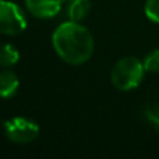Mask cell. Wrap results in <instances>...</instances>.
<instances>
[{
	"instance_id": "obj_1",
	"label": "cell",
	"mask_w": 159,
	"mask_h": 159,
	"mask_svg": "<svg viewBox=\"0 0 159 159\" xmlns=\"http://www.w3.org/2000/svg\"><path fill=\"white\" fill-rule=\"evenodd\" d=\"M56 55L67 64L80 66L91 59L95 48L93 36L87 27L75 21L61 22L52 34Z\"/></svg>"
},
{
	"instance_id": "obj_7",
	"label": "cell",
	"mask_w": 159,
	"mask_h": 159,
	"mask_svg": "<svg viewBox=\"0 0 159 159\" xmlns=\"http://www.w3.org/2000/svg\"><path fill=\"white\" fill-rule=\"evenodd\" d=\"M89 0H67V17L70 21H82L89 14Z\"/></svg>"
},
{
	"instance_id": "obj_2",
	"label": "cell",
	"mask_w": 159,
	"mask_h": 159,
	"mask_svg": "<svg viewBox=\"0 0 159 159\" xmlns=\"http://www.w3.org/2000/svg\"><path fill=\"white\" fill-rule=\"evenodd\" d=\"M145 73L144 63L140 59H137L135 56H126L117 60L112 67L110 81L116 89L127 92L140 87Z\"/></svg>"
},
{
	"instance_id": "obj_12",
	"label": "cell",
	"mask_w": 159,
	"mask_h": 159,
	"mask_svg": "<svg viewBox=\"0 0 159 159\" xmlns=\"http://www.w3.org/2000/svg\"><path fill=\"white\" fill-rule=\"evenodd\" d=\"M0 2H2V0H0Z\"/></svg>"
},
{
	"instance_id": "obj_6",
	"label": "cell",
	"mask_w": 159,
	"mask_h": 159,
	"mask_svg": "<svg viewBox=\"0 0 159 159\" xmlns=\"http://www.w3.org/2000/svg\"><path fill=\"white\" fill-rule=\"evenodd\" d=\"M20 88V78L14 71L4 69L0 71V98L10 99Z\"/></svg>"
},
{
	"instance_id": "obj_3",
	"label": "cell",
	"mask_w": 159,
	"mask_h": 159,
	"mask_svg": "<svg viewBox=\"0 0 159 159\" xmlns=\"http://www.w3.org/2000/svg\"><path fill=\"white\" fill-rule=\"evenodd\" d=\"M28 20L24 10L11 0L0 2V34L16 36L27 30Z\"/></svg>"
},
{
	"instance_id": "obj_9",
	"label": "cell",
	"mask_w": 159,
	"mask_h": 159,
	"mask_svg": "<svg viewBox=\"0 0 159 159\" xmlns=\"http://www.w3.org/2000/svg\"><path fill=\"white\" fill-rule=\"evenodd\" d=\"M143 116L152 127L159 133V103L147 105L143 110Z\"/></svg>"
},
{
	"instance_id": "obj_5",
	"label": "cell",
	"mask_w": 159,
	"mask_h": 159,
	"mask_svg": "<svg viewBox=\"0 0 159 159\" xmlns=\"http://www.w3.org/2000/svg\"><path fill=\"white\" fill-rule=\"evenodd\" d=\"M63 3V0H25V7L31 16L49 20L60 13Z\"/></svg>"
},
{
	"instance_id": "obj_10",
	"label": "cell",
	"mask_w": 159,
	"mask_h": 159,
	"mask_svg": "<svg viewBox=\"0 0 159 159\" xmlns=\"http://www.w3.org/2000/svg\"><path fill=\"white\" fill-rule=\"evenodd\" d=\"M143 63L147 73H159V49H152L147 53Z\"/></svg>"
},
{
	"instance_id": "obj_8",
	"label": "cell",
	"mask_w": 159,
	"mask_h": 159,
	"mask_svg": "<svg viewBox=\"0 0 159 159\" xmlns=\"http://www.w3.org/2000/svg\"><path fill=\"white\" fill-rule=\"evenodd\" d=\"M20 61V52L17 48L11 43L0 45V67L2 69H10L16 66Z\"/></svg>"
},
{
	"instance_id": "obj_4",
	"label": "cell",
	"mask_w": 159,
	"mask_h": 159,
	"mask_svg": "<svg viewBox=\"0 0 159 159\" xmlns=\"http://www.w3.org/2000/svg\"><path fill=\"white\" fill-rule=\"evenodd\" d=\"M4 134L14 144H30L39 135V126L35 120L24 116H16L4 121Z\"/></svg>"
},
{
	"instance_id": "obj_11",
	"label": "cell",
	"mask_w": 159,
	"mask_h": 159,
	"mask_svg": "<svg viewBox=\"0 0 159 159\" xmlns=\"http://www.w3.org/2000/svg\"><path fill=\"white\" fill-rule=\"evenodd\" d=\"M144 13L149 21L159 24V0H147L144 4Z\"/></svg>"
}]
</instances>
